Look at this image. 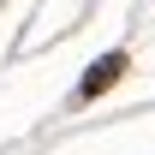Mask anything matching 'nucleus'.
Returning <instances> with one entry per match:
<instances>
[{
    "label": "nucleus",
    "instance_id": "nucleus-1",
    "mask_svg": "<svg viewBox=\"0 0 155 155\" xmlns=\"http://www.w3.org/2000/svg\"><path fill=\"white\" fill-rule=\"evenodd\" d=\"M119 72H125V54H107V60H96V66H90V78H84V96H101V90H107Z\"/></svg>",
    "mask_w": 155,
    "mask_h": 155
}]
</instances>
